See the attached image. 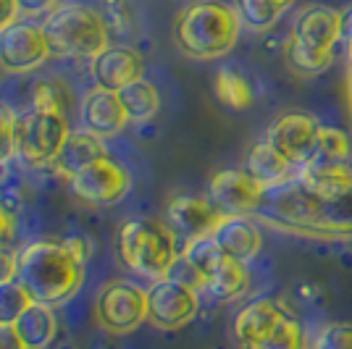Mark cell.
I'll list each match as a JSON object with an SVG mask.
<instances>
[{
  "instance_id": "8d00e7d4",
  "label": "cell",
  "mask_w": 352,
  "mask_h": 349,
  "mask_svg": "<svg viewBox=\"0 0 352 349\" xmlns=\"http://www.w3.org/2000/svg\"><path fill=\"white\" fill-rule=\"evenodd\" d=\"M347 100H350V111H352V69H350V79H347Z\"/></svg>"
},
{
  "instance_id": "44dd1931",
  "label": "cell",
  "mask_w": 352,
  "mask_h": 349,
  "mask_svg": "<svg viewBox=\"0 0 352 349\" xmlns=\"http://www.w3.org/2000/svg\"><path fill=\"white\" fill-rule=\"evenodd\" d=\"M24 347L27 349H47L53 344V339L58 334V318H56V310L43 302H32L19 320L14 323Z\"/></svg>"
},
{
  "instance_id": "4dcf8cb0",
  "label": "cell",
  "mask_w": 352,
  "mask_h": 349,
  "mask_svg": "<svg viewBox=\"0 0 352 349\" xmlns=\"http://www.w3.org/2000/svg\"><path fill=\"white\" fill-rule=\"evenodd\" d=\"M342 16V27H339V43H344V50H347V60H350L352 69V5H347L344 11H339Z\"/></svg>"
},
{
  "instance_id": "ba28073f",
  "label": "cell",
  "mask_w": 352,
  "mask_h": 349,
  "mask_svg": "<svg viewBox=\"0 0 352 349\" xmlns=\"http://www.w3.org/2000/svg\"><path fill=\"white\" fill-rule=\"evenodd\" d=\"M69 134L72 129L63 111L32 105V111L16 116V155L34 168L53 166Z\"/></svg>"
},
{
  "instance_id": "6da1fadb",
  "label": "cell",
  "mask_w": 352,
  "mask_h": 349,
  "mask_svg": "<svg viewBox=\"0 0 352 349\" xmlns=\"http://www.w3.org/2000/svg\"><path fill=\"white\" fill-rule=\"evenodd\" d=\"M252 218L310 239H352V181L326 197L310 194L297 181L265 190Z\"/></svg>"
},
{
  "instance_id": "9c48e42d",
  "label": "cell",
  "mask_w": 352,
  "mask_h": 349,
  "mask_svg": "<svg viewBox=\"0 0 352 349\" xmlns=\"http://www.w3.org/2000/svg\"><path fill=\"white\" fill-rule=\"evenodd\" d=\"M69 192L85 205H116L132 190V174L113 160L108 153L100 158L89 160L79 171H74L69 179Z\"/></svg>"
},
{
  "instance_id": "52a82bcc",
  "label": "cell",
  "mask_w": 352,
  "mask_h": 349,
  "mask_svg": "<svg viewBox=\"0 0 352 349\" xmlns=\"http://www.w3.org/2000/svg\"><path fill=\"white\" fill-rule=\"evenodd\" d=\"M182 258L195 268L200 278V289L208 291L216 302H234L250 286L248 262L229 258L213 242V236L192 239L182 249Z\"/></svg>"
},
{
  "instance_id": "7a4b0ae2",
  "label": "cell",
  "mask_w": 352,
  "mask_h": 349,
  "mask_svg": "<svg viewBox=\"0 0 352 349\" xmlns=\"http://www.w3.org/2000/svg\"><path fill=\"white\" fill-rule=\"evenodd\" d=\"M87 245L82 239H37L16 252V278L32 302L60 307L82 289Z\"/></svg>"
},
{
  "instance_id": "836d02e7",
  "label": "cell",
  "mask_w": 352,
  "mask_h": 349,
  "mask_svg": "<svg viewBox=\"0 0 352 349\" xmlns=\"http://www.w3.org/2000/svg\"><path fill=\"white\" fill-rule=\"evenodd\" d=\"M16 3H19V14L37 16V14L53 11V5H56L58 0H16Z\"/></svg>"
},
{
  "instance_id": "8992f818",
  "label": "cell",
  "mask_w": 352,
  "mask_h": 349,
  "mask_svg": "<svg viewBox=\"0 0 352 349\" xmlns=\"http://www.w3.org/2000/svg\"><path fill=\"white\" fill-rule=\"evenodd\" d=\"M50 53L60 58H98L108 47V24L87 5H58L43 21Z\"/></svg>"
},
{
  "instance_id": "4316f807",
  "label": "cell",
  "mask_w": 352,
  "mask_h": 349,
  "mask_svg": "<svg viewBox=\"0 0 352 349\" xmlns=\"http://www.w3.org/2000/svg\"><path fill=\"white\" fill-rule=\"evenodd\" d=\"M216 95L223 105L242 111L252 102V89H250L248 79L242 74L232 71V69H221L216 76Z\"/></svg>"
},
{
  "instance_id": "e575fe53",
  "label": "cell",
  "mask_w": 352,
  "mask_h": 349,
  "mask_svg": "<svg viewBox=\"0 0 352 349\" xmlns=\"http://www.w3.org/2000/svg\"><path fill=\"white\" fill-rule=\"evenodd\" d=\"M19 16V3L16 0H0V30L11 27Z\"/></svg>"
},
{
  "instance_id": "2e32d148",
  "label": "cell",
  "mask_w": 352,
  "mask_h": 349,
  "mask_svg": "<svg viewBox=\"0 0 352 349\" xmlns=\"http://www.w3.org/2000/svg\"><path fill=\"white\" fill-rule=\"evenodd\" d=\"M145 63L142 56L134 47H121V45H108L98 58H92V76L95 85L111 92H118L126 85L142 79Z\"/></svg>"
},
{
  "instance_id": "d590c367",
  "label": "cell",
  "mask_w": 352,
  "mask_h": 349,
  "mask_svg": "<svg viewBox=\"0 0 352 349\" xmlns=\"http://www.w3.org/2000/svg\"><path fill=\"white\" fill-rule=\"evenodd\" d=\"M11 232H14V216L0 205V245L11 239Z\"/></svg>"
},
{
  "instance_id": "8fae6325",
  "label": "cell",
  "mask_w": 352,
  "mask_h": 349,
  "mask_svg": "<svg viewBox=\"0 0 352 349\" xmlns=\"http://www.w3.org/2000/svg\"><path fill=\"white\" fill-rule=\"evenodd\" d=\"M200 313V294L195 286L166 276L161 281H153L147 289V320L163 328V331H176L184 328Z\"/></svg>"
},
{
  "instance_id": "f1b7e54d",
  "label": "cell",
  "mask_w": 352,
  "mask_h": 349,
  "mask_svg": "<svg viewBox=\"0 0 352 349\" xmlns=\"http://www.w3.org/2000/svg\"><path fill=\"white\" fill-rule=\"evenodd\" d=\"M310 349H352V323L337 320V323H326L318 336L313 339Z\"/></svg>"
},
{
  "instance_id": "484cf974",
  "label": "cell",
  "mask_w": 352,
  "mask_h": 349,
  "mask_svg": "<svg viewBox=\"0 0 352 349\" xmlns=\"http://www.w3.org/2000/svg\"><path fill=\"white\" fill-rule=\"evenodd\" d=\"M248 349H308L305 328H302V323L297 318L287 315V318L281 320V323H276L261 341H255V344Z\"/></svg>"
},
{
  "instance_id": "30bf717a",
  "label": "cell",
  "mask_w": 352,
  "mask_h": 349,
  "mask_svg": "<svg viewBox=\"0 0 352 349\" xmlns=\"http://www.w3.org/2000/svg\"><path fill=\"white\" fill-rule=\"evenodd\" d=\"M95 320L108 334H132L147 320V291L132 281H108L95 297Z\"/></svg>"
},
{
  "instance_id": "603a6c76",
  "label": "cell",
  "mask_w": 352,
  "mask_h": 349,
  "mask_svg": "<svg viewBox=\"0 0 352 349\" xmlns=\"http://www.w3.org/2000/svg\"><path fill=\"white\" fill-rule=\"evenodd\" d=\"M118 100L126 111V118L132 124H145L158 113L161 108V98L158 89L153 87L145 79H137L132 85H126L124 89H118Z\"/></svg>"
},
{
  "instance_id": "cb8c5ba5",
  "label": "cell",
  "mask_w": 352,
  "mask_h": 349,
  "mask_svg": "<svg viewBox=\"0 0 352 349\" xmlns=\"http://www.w3.org/2000/svg\"><path fill=\"white\" fill-rule=\"evenodd\" d=\"M294 5V0H236L239 21L252 32L271 30L281 16Z\"/></svg>"
},
{
  "instance_id": "7402d4cb",
  "label": "cell",
  "mask_w": 352,
  "mask_h": 349,
  "mask_svg": "<svg viewBox=\"0 0 352 349\" xmlns=\"http://www.w3.org/2000/svg\"><path fill=\"white\" fill-rule=\"evenodd\" d=\"M100 155H105V147L100 137H95V134L87 129L72 131L69 139L63 142V150H60V155L56 158L53 166L69 179L74 171H79L82 166H87L89 160L100 158Z\"/></svg>"
},
{
  "instance_id": "d6a6232c",
  "label": "cell",
  "mask_w": 352,
  "mask_h": 349,
  "mask_svg": "<svg viewBox=\"0 0 352 349\" xmlns=\"http://www.w3.org/2000/svg\"><path fill=\"white\" fill-rule=\"evenodd\" d=\"M0 349H27L14 323H0Z\"/></svg>"
},
{
  "instance_id": "5b68a950",
  "label": "cell",
  "mask_w": 352,
  "mask_h": 349,
  "mask_svg": "<svg viewBox=\"0 0 352 349\" xmlns=\"http://www.w3.org/2000/svg\"><path fill=\"white\" fill-rule=\"evenodd\" d=\"M118 258L134 273L161 281L179 260L176 236L161 221L132 218L118 232Z\"/></svg>"
},
{
  "instance_id": "ffe728a7",
  "label": "cell",
  "mask_w": 352,
  "mask_h": 349,
  "mask_svg": "<svg viewBox=\"0 0 352 349\" xmlns=\"http://www.w3.org/2000/svg\"><path fill=\"white\" fill-rule=\"evenodd\" d=\"M297 168H300V166H294L292 160L284 158L279 150H274L265 139L250 147L248 174L252 176L255 181H261L265 190H276V187H284V184L294 181Z\"/></svg>"
},
{
  "instance_id": "4fadbf2b",
  "label": "cell",
  "mask_w": 352,
  "mask_h": 349,
  "mask_svg": "<svg viewBox=\"0 0 352 349\" xmlns=\"http://www.w3.org/2000/svg\"><path fill=\"white\" fill-rule=\"evenodd\" d=\"M265 197V187L255 181L248 171L226 168L210 179L208 184V200L223 218L229 216H252Z\"/></svg>"
},
{
  "instance_id": "3957f363",
  "label": "cell",
  "mask_w": 352,
  "mask_h": 349,
  "mask_svg": "<svg viewBox=\"0 0 352 349\" xmlns=\"http://www.w3.org/2000/svg\"><path fill=\"white\" fill-rule=\"evenodd\" d=\"M236 8L221 0H197L176 16V47L195 60H216L234 50L239 40Z\"/></svg>"
},
{
  "instance_id": "e0dca14e",
  "label": "cell",
  "mask_w": 352,
  "mask_h": 349,
  "mask_svg": "<svg viewBox=\"0 0 352 349\" xmlns=\"http://www.w3.org/2000/svg\"><path fill=\"white\" fill-rule=\"evenodd\" d=\"M82 124L100 139H111L129 124L126 111L118 100V92L95 87L82 98Z\"/></svg>"
},
{
  "instance_id": "277c9868",
  "label": "cell",
  "mask_w": 352,
  "mask_h": 349,
  "mask_svg": "<svg viewBox=\"0 0 352 349\" xmlns=\"http://www.w3.org/2000/svg\"><path fill=\"white\" fill-rule=\"evenodd\" d=\"M342 16L329 5L302 8L292 24L284 47L287 66L300 76L323 74L334 60V45L339 43Z\"/></svg>"
},
{
  "instance_id": "f546056e",
  "label": "cell",
  "mask_w": 352,
  "mask_h": 349,
  "mask_svg": "<svg viewBox=\"0 0 352 349\" xmlns=\"http://www.w3.org/2000/svg\"><path fill=\"white\" fill-rule=\"evenodd\" d=\"M16 155V113L0 102V166Z\"/></svg>"
},
{
  "instance_id": "d4e9b609",
  "label": "cell",
  "mask_w": 352,
  "mask_h": 349,
  "mask_svg": "<svg viewBox=\"0 0 352 349\" xmlns=\"http://www.w3.org/2000/svg\"><path fill=\"white\" fill-rule=\"evenodd\" d=\"M305 163H329V166H342L350 163V139L342 129L334 126H321L316 137V147Z\"/></svg>"
},
{
  "instance_id": "83f0119b",
  "label": "cell",
  "mask_w": 352,
  "mask_h": 349,
  "mask_svg": "<svg viewBox=\"0 0 352 349\" xmlns=\"http://www.w3.org/2000/svg\"><path fill=\"white\" fill-rule=\"evenodd\" d=\"M32 305V297L19 284V278L0 284V323H16L19 315Z\"/></svg>"
},
{
  "instance_id": "d6986e66",
  "label": "cell",
  "mask_w": 352,
  "mask_h": 349,
  "mask_svg": "<svg viewBox=\"0 0 352 349\" xmlns=\"http://www.w3.org/2000/svg\"><path fill=\"white\" fill-rule=\"evenodd\" d=\"M289 313L276 300H255V302L245 305L234 318V336L236 341H239V347H252L255 341H261Z\"/></svg>"
},
{
  "instance_id": "9a60e30c",
  "label": "cell",
  "mask_w": 352,
  "mask_h": 349,
  "mask_svg": "<svg viewBox=\"0 0 352 349\" xmlns=\"http://www.w3.org/2000/svg\"><path fill=\"white\" fill-rule=\"evenodd\" d=\"M221 221L223 216L213 207V203L208 197H197V194L174 197L166 207V226L174 232L176 239H184V245L192 239L213 236Z\"/></svg>"
},
{
  "instance_id": "ac0fdd59",
  "label": "cell",
  "mask_w": 352,
  "mask_h": 349,
  "mask_svg": "<svg viewBox=\"0 0 352 349\" xmlns=\"http://www.w3.org/2000/svg\"><path fill=\"white\" fill-rule=\"evenodd\" d=\"M213 242L219 245L229 258L239 262H250L263 245L261 229L255 226L252 216H229L219 223V229L213 232Z\"/></svg>"
},
{
  "instance_id": "1f68e13d",
  "label": "cell",
  "mask_w": 352,
  "mask_h": 349,
  "mask_svg": "<svg viewBox=\"0 0 352 349\" xmlns=\"http://www.w3.org/2000/svg\"><path fill=\"white\" fill-rule=\"evenodd\" d=\"M16 278V252L8 245H0V284Z\"/></svg>"
},
{
  "instance_id": "7c38bea8",
  "label": "cell",
  "mask_w": 352,
  "mask_h": 349,
  "mask_svg": "<svg viewBox=\"0 0 352 349\" xmlns=\"http://www.w3.org/2000/svg\"><path fill=\"white\" fill-rule=\"evenodd\" d=\"M50 45L43 24L19 21L0 30V66L11 74H30L50 58Z\"/></svg>"
},
{
  "instance_id": "5bb4252c",
  "label": "cell",
  "mask_w": 352,
  "mask_h": 349,
  "mask_svg": "<svg viewBox=\"0 0 352 349\" xmlns=\"http://www.w3.org/2000/svg\"><path fill=\"white\" fill-rule=\"evenodd\" d=\"M321 124L310 113L302 111H289L281 113L265 131V142L279 150L287 160H292L294 166H302L310 158L313 147H316V137H318Z\"/></svg>"
}]
</instances>
